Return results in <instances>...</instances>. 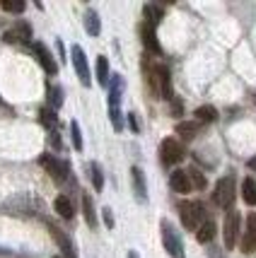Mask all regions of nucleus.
I'll return each instance as SVG.
<instances>
[{"label":"nucleus","instance_id":"nucleus-7","mask_svg":"<svg viewBox=\"0 0 256 258\" xmlns=\"http://www.w3.org/2000/svg\"><path fill=\"white\" fill-rule=\"evenodd\" d=\"M39 164L54 176V179L61 183V181L68 179V171H70V167H68V162H61V159H56L54 155H41V159H39Z\"/></svg>","mask_w":256,"mask_h":258},{"label":"nucleus","instance_id":"nucleus-9","mask_svg":"<svg viewBox=\"0 0 256 258\" xmlns=\"http://www.w3.org/2000/svg\"><path fill=\"white\" fill-rule=\"evenodd\" d=\"M3 39L8 41V44H24V41H29L32 39V27L27 22H17L12 29L3 34Z\"/></svg>","mask_w":256,"mask_h":258},{"label":"nucleus","instance_id":"nucleus-3","mask_svg":"<svg viewBox=\"0 0 256 258\" xmlns=\"http://www.w3.org/2000/svg\"><path fill=\"white\" fill-rule=\"evenodd\" d=\"M160 229H162V244H165V251H167L172 258H184V244H181V236L174 229L172 222L162 220L160 222Z\"/></svg>","mask_w":256,"mask_h":258},{"label":"nucleus","instance_id":"nucleus-24","mask_svg":"<svg viewBox=\"0 0 256 258\" xmlns=\"http://www.w3.org/2000/svg\"><path fill=\"white\" fill-rule=\"evenodd\" d=\"M218 118V109L211 106V104H206V106H198L196 109V121L198 123H213Z\"/></svg>","mask_w":256,"mask_h":258},{"label":"nucleus","instance_id":"nucleus-2","mask_svg":"<svg viewBox=\"0 0 256 258\" xmlns=\"http://www.w3.org/2000/svg\"><path fill=\"white\" fill-rule=\"evenodd\" d=\"M150 85L160 94V99H167V101L174 99L172 97V75H169L167 66H155L150 70Z\"/></svg>","mask_w":256,"mask_h":258},{"label":"nucleus","instance_id":"nucleus-22","mask_svg":"<svg viewBox=\"0 0 256 258\" xmlns=\"http://www.w3.org/2000/svg\"><path fill=\"white\" fill-rule=\"evenodd\" d=\"M97 80H99L101 87H109V80H112V75H109V60H107V56L97 58Z\"/></svg>","mask_w":256,"mask_h":258},{"label":"nucleus","instance_id":"nucleus-25","mask_svg":"<svg viewBox=\"0 0 256 258\" xmlns=\"http://www.w3.org/2000/svg\"><path fill=\"white\" fill-rule=\"evenodd\" d=\"M89 176H92V186H94V191H101L104 188V174H101V167L97 162H89Z\"/></svg>","mask_w":256,"mask_h":258},{"label":"nucleus","instance_id":"nucleus-35","mask_svg":"<svg viewBox=\"0 0 256 258\" xmlns=\"http://www.w3.org/2000/svg\"><path fill=\"white\" fill-rule=\"evenodd\" d=\"M172 113H174V116H181V101L179 99H172Z\"/></svg>","mask_w":256,"mask_h":258},{"label":"nucleus","instance_id":"nucleus-19","mask_svg":"<svg viewBox=\"0 0 256 258\" xmlns=\"http://www.w3.org/2000/svg\"><path fill=\"white\" fill-rule=\"evenodd\" d=\"M82 213H85V222H87L92 229H97V213H94V203L87 193H82Z\"/></svg>","mask_w":256,"mask_h":258},{"label":"nucleus","instance_id":"nucleus-4","mask_svg":"<svg viewBox=\"0 0 256 258\" xmlns=\"http://www.w3.org/2000/svg\"><path fill=\"white\" fill-rule=\"evenodd\" d=\"M234 198H237V191H234V179L232 176H225V179L218 181L215 193H213L215 205H218V208H223V210H232Z\"/></svg>","mask_w":256,"mask_h":258},{"label":"nucleus","instance_id":"nucleus-8","mask_svg":"<svg viewBox=\"0 0 256 258\" xmlns=\"http://www.w3.org/2000/svg\"><path fill=\"white\" fill-rule=\"evenodd\" d=\"M70 56H73V66H75V73H78L82 87H89V66H87V56L80 46H73L70 48Z\"/></svg>","mask_w":256,"mask_h":258},{"label":"nucleus","instance_id":"nucleus-18","mask_svg":"<svg viewBox=\"0 0 256 258\" xmlns=\"http://www.w3.org/2000/svg\"><path fill=\"white\" fill-rule=\"evenodd\" d=\"M198 121H181V123H177V135H181L184 140H193L198 135Z\"/></svg>","mask_w":256,"mask_h":258},{"label":"nucleus","instance_id":"nucleus-21","mask_svg":"<svg viewBox=\"0 0 256 258\" xmlns=\"http://www.w3.org/2000/svg\"><path fill=\"white\" fill-rule=\"evenodd\" d=\"M242 198L246 205H256V181L251 176H246L242 181Z\"/></svg>","mask_w":256,"mask_h":258},{"label":"nucleus","instance_id":"nucleus-23","mask_svg":"<svg viewBox=\"0 0 256 258\" xmlns=\"http://www.w3.org/2000/svg\"><path fill=\"white\" fill-rule=\"evenodd\" d=\"M196 239H198L200 244H211L213 239H215V225H213L211 220H206V222L198 227V232H196Z\"/></svg>","mask_w":256,"mask_h":258},{"label":"nucleus","instance_id":"nucleus-32","mask_svg":"<svg viewBox=\"0 0 256 258\" xmlns=\"http://www.w3.org/2000/svg\"><path fill=\"white\" fill-rule=\"evenodd\" d=\"M24 8H27L24 3H10V0H5V3H3V10H5V12H15V15L24 12Z\"/></svg>","mask_w":256,"mask_h":258},{"label":"nucleus","instance_id":"nucleus-38","mask_svg":"<svg viewBox=\"0 0 256 258\" xmlns=\"http://www.w3.org/2000/svg\"><path fill=\"white\" fill-rule=\"evenodd\" d=\"M54 258H61V256H54Z\"/></svg>","mask_w":256,"mask_h":258},{"label":"nucleus","instance_id":"nucleus-10","mask_svg":"<svg viewBox=\"0 0 256 258\" xmlns=\"http://www.w3.org/2000/svg\"><path fill=\"white\" fill-rule=\"evenodd\" d=\"M32 51L36 53V58H39V63H41V68H44L46 73H48V75H56L58 66H56V60H54V56H51V51H48L44 44H39V41L32 44Z\"/></svg>","mask_w":256,"mask_h":258},{"label":"nucleus","instance_id":"nucleus-5","mask_svg":"<svg viewBox=\"0 0 256 258\" xmlns=\"http://www.w3.org/2000/svg\"><path fill=\"white\" fill-rule=\"evenodd\" d=\"M184 147H181V143L179 140H174V138H165L162 140V145H160V157H162V164H167V167H172V164H179L181 159H184Z\"/></svg>","mask_w":256,"mask_h":258},{"label":"nucleus","instance_id":"nucleus-16","mask_svg":"<svg viewBox=\"0 0 256 258\" xmlns=\"http://www.w3.org/2000/svg\"><path fill=\"white\" fill-rule=\"evenodd\" d=\"M48 229H51L54 239L58 241V246H61V251H63V256H66V258H75V248H73V244H70V239H68V236L63 234L56 225H48Z\"/></svg>","mask_w":256,"mask_h":258},{"label":"nucleus","instance_id":"nucleus-27","mask_svg":"<svg viewBox=\"0 0 256 258\" xmlns=\"http://www.w3.org/2000/svg\"><path fill=\"white\" fill-rule=\"evenodd\" d=\"M143 15H145V22L155 27V24L162 20V15H165V12L160 10L157 5H145V8H143Z\"/></svg>","mask_w":256,"mask_h":258},{"label":"nucleus","instance_id":"nucleus-20","mask_svg":"<svg viewBox=\"0 0 256 258\" xmlns=\"http://www.w3.org/2000/svg\"><path fill=\"white\" fill-rule=\"evenodd\" d=\"M85 29H87L89 36H99L101 32V20H99V15L94 10H87L85 12Z\"/></svg>","mask_w":256,"mask_h":258},{"label":"nucleus","instance_id":"nucleus-29","mask_svg":"<svg viewBox=\"0 0 256 258\" xmlns=\"http://www.w3.org/2000/svg\"><path fill=\"white\" fill-rule=\"evenodd\" d=\"M189 176H191V183H193V188H198V191H203V188L208 186V181H206V176L200 174L198 169H189Z\"/></svg>","mask_w":256,"mask_h":258},{"label":"nucleus","instance_id":"nucleus-12","mask_svg":"<svg viewBox=\"0 0 256 258\" xmlns=\"http://www.w3.org/2000/svg\"><path fill=\"white\" fill-rule=\"evenodd\" d=\"M169 186H172V191L174 193H191L193 183H191L189 171H184V169L172 171V174H169Z\"/></svg>","mask_w":256,"mask_h":258},{"label":"nucleus","instance_id":"nucleus-37","mask_svg":"<svg viewBox=\"0 0 256 258\" xmlns=\"http://www.w3.org/2000/svg\"><path fill=\"white\" fill-rule=\"evenodd\" d=\"M128 258H140V256H138L135 251H128Z\"/></svg>","mask_w":256,"mask_h":258},{"label":"nucleus","instance_id":"nucleus-30","mask_svg":"<svg viewBox=\"0 0 256 258\" xmlns=\"http://www.w3.org/2000/svg\"><path fill=\"white\" fill-rule=\"evenodd\" d=\"M109 118H112V125L116 133L123 131V118H121V109H109Z\"/></svg>","mask_w":256,"mask_h":258},{"label":"nucleus","instance_id":"nucleus-13","mask_svg":"<svg viewBox=\"0 0 256 258\" xmlns=\"http://www.w3.org/2000/svg\"><path fill=\"white\" fill-rule=\"evenodd\" d=\"M254 251H256V215H249L244 236H242V253H254Z\"/></svg>","mask_w":256,"mask_h":258},{"label":"nucleus","instance_id":"nucleus-36","mask_svg":"<svg viewBox=\"0 0 256 258\" xmlns=\"http://www.w3.org/2000/svg\"><path fill=\"white\" fill-rule=\"evenodd\" d=\"M249 167H251V169H256V157H254V159H249Z\"/></svg>","mask_w":256,"mask_h":258},{"label":"nucleus","instance_id":"nucleus-26","mask_svg":"<svg viewBox=\"0 0 256 258\" xmlns=\"http://www.w3.org/2000/svg\"><path fill=\"white\" fill-rule=\"evenodd\" d=\"M48 106L56 111L63 106V90L58 85H48Z\"/></svg>","mask_w":256,"mask_h":258},{"label":"nucleus","instance_id":"nucleus-11","mask_svg":"<svg viewBox=\"0 0 256 258\" xmlns=\"http://www.w3.org/2000/svg\"><path fill=\"white\" fill-rule=\"evenodd\" d=\"M140 39H143V46L147 48V51H150V53L162 56V46H160V41H157L155 27H152V24H147V22L140 24Z\"/></svg>","mask_w":256,"mask_h":258},{"label":"nucleus","instance_id":"nucleus-34","mask_svg":"<svg viewBox=\"0 0 256 258\" xmlns=\"http://www.w3.org/2000/svg\"><path fill=\"white\" fill-rule=\"evenodd\" d=\"M128 123H131V131H133V133L140 131V123H138V116H135V113H128Z\"/></svg>","mask_w":256,"mask_h":258},{"label":"nucleus","instance_id":"nucleus-17","mask_svg":"<svg viewBox=\"0 0 256 258\" xmlns=\"http://www.w3.org/2000/svg\"><path fill=\"white\" fill-rule=\"evenodd\" d=\"M54 208H56V213L63 217V220H73V215H75V208H73V201L68 198V196H58L56 201H54Z\"/></svg>","mask_w":256,"mask_h":258},{"label":"nucleus","instance_id":"nucleus-15","mask_svg":"<svg viewBox=\"0 0 256 258\" xmlns=\"http://www.w3.org/2000/svg\"><path fill=\"white\" fill-rule=\"evenodd\" d=\"M109 109H119V101H121V92H123V78L121 75H112L109 80Z\"/></svg>","mask_w":256,"mask_h":258},{"label":"nucleus","instance_id":"nucleus-33","mask_svg":"<svg viewBox=\"0 0 256 258\" xmlns=\"http://www.w3.org/2000/svg\"><path fill=\"white\" fill-rule=\"evenodd\" d=\"M101 217H104V225H107L109 229H112V227H114V215H112V208H104V210H101Z\"/></svg>","mask_w":256,"mask_h":258},{"label":"nucleus","instance_id":"nucleus-28","mask_svg":"<svg viewBox=\"0 0 256 258\" xmlns=\"http://www.w3.org/2000/svg\"><path fill=\"white\" fill-rule=\"evenodd\" d=\"M39 116H41V123H44L46 128H56V123H58L56 109H51V106H41Z\"/></svg>","mask_w":256,"mask_h":258},{"label":"nucleus","instance_id":"nucleus-14","mask_svg":"<svg viewBox=\"0 0 256 258\" xmlns=\"http://www.w3.org/2000/svg\"><path fill=\"white\" fill-rule=\"evenodd\" d=\"M131 179H133V191H135V198L140 203L147 201V183H145V174L140 167H133L131 169Z\"/></svg>","mask_w":256,"mask_h":258},{"label":"nucleus","instance_id":"nucleus-1","mask_svg":"<svg viewBox=\"0 0 256 258\" xmlns=\"http://www.w3.org/2000/svg\"><path fill=\"white\" fill-rule=\"evenodd\" d=\"M179 217L189 232H198V227L206 222V208L198 201H184L179 203Z\"/></svg>","mask_w":256,"mask_h":258},{"label":"nucleus","instance_id":"nucleus-6","mask_svg":"<svg viewBox=\"0 0 256 258\" xmlns=\"http://www.w3.org/2000/svg\"><path fill=\"white\" fill-rule=\"evenodd\" d=\"M239 225H242V217L237 210H227L225 215V227H223V234H225V248L237 246V236H239Z\"/></svg>","mask_w":256,"mask_h":258},{"label":"nucleus","instance_id":"nucleus-39","mask_svg":"<svg viewBox=\"0 0 256 258\" xmlns=\"http://www.w3.org/2000/svg\"><path fill=\"white\" fill-rule=\"evenodd\" d=\"M254 101H256V97H254Z\"/></svg>","mask_w":256,"mask_h":258},{"label":"nucleus","instance_id":"nucleus-31","mask_svg":"<svg viewBox=\"0 0 256 258\" xmlns=\"http://www.w3.org/2000/svg\"><path fill=\"white\" fill-rule=\"evenodd\" d=\"M70 133H73V147L80 152V150H82V133H80L78 121H73V123H70Z\"/></svg>","mask_w":256,"mask_h":258}]
</instances>
